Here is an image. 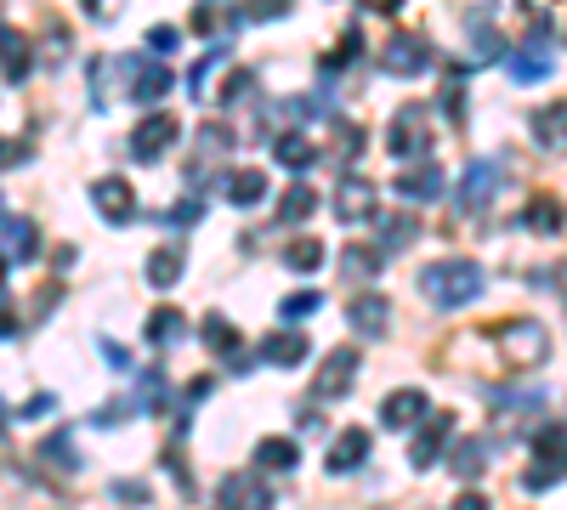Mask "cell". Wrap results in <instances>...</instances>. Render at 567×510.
<instances>
[{
    "mask_svg": "<svg viewBox=\"0 0 567 510\" xmlns=\"http://www.w3.org/2000/svg\"><path fill=\"white\" fill-rule=\"evenodd\" d=\"M421 290H426L431 306L454 313V306H472L482 295V267L472 262V255H449V262H431L421 272Z\"/></svg>",
    "mask_w": 567,
    "mask_h": 510,
    "instance_id": "6da1fadb",
    "label": "cell"
},
{
    "mask_svg": "<svg viewBox=\"0 0 567 510\" xmlns=\"http://www.w3.org/2000/svg\"><path fill=\"white\" fill-rule=\"evenodd\" d=\"M528 448H533V466L523 471V488H528V494H545L551 482L567 476V425H562V420H556V425H539Z\"/></svg>",
    "mask_w": 567,
    "mask_h": 510,
    "instance_id": "7a4b0ae2",
    "label": "cell"
},
{
    "mask_svg": "<svg viewBox=\"0 0 567 510\" xmlns=\"http://www.w3.org/2000/svg\"><path fill=\"white\" fill-rule=\"evenodd\" d=\"M114 74L126 80V97L142 102V109H154V102L170 91V68L154 58V51H131V58H119Z\"/></svg>",
    "mask_w": 567,
    "mask_h": 510,
    "instance_id": "3957f363",
    "label": "cell"
},
{
    "mask_svg": "<svg viewBox=\"0 0 567 510\" xmlns=\"http://www.w3.org/2000/svg\"><path fill=\"white\" fill-rule=\"evenodd\" d=\"M426 142H431V109L426 102H403L386 125V148L398 160H414V153H426Z\"/></svg>",
    "mask_w": 567,
    "mask_h": 510,
    "instance_id": "277c9868",
    "label": "cell"
},
{
    "mask_svg": "<svg viewBox=\"0 0 567 510\" xmlns=\"http://www.w3.org/2000/svg\"><path fill=\"white\" fill-rule=\"evenodd\" d=\"M500 346H505L511 364H523V369H533V364H545V357H551V335H545V323H539V318L500 323Z\"/></svg>",
    "mask_w": 567,
    "mask_h": 510,
    "instance_id": "5b68a950",
    "label": "cell"
},
{
    "mask_svg": "<svg viewBox=\"0 0 567 510\" xmlns=\"http://www.w3.org/2000/svg\"><path fill=\"white\" fill-rule=\"evenodd\" d=\"M381 68L391 74V80H414V74L431 68V46L421 35H391L381 46Z\"/></svg>",
    "mask_w": 567,
    "mask_h": 510,
    "instance_id": "8992f818",
    "label": "cell"
},
{
    "mask_svg": "<svg viewBox=\"0 0 567 510\" xmlns=\"http://www.w3.org/2000/svg\"><path fill=\"white\" fill-rule=\"evenodd\" d=\"M216 505L221 510H273V488L256 471H228L216 488Z\"/></svg>",
    "mask_w": 567,
    "mask_h": 510,
    "instance_id": "52a82bcc",
    "label": "cell"
},
{
    "mask_svg": "<svg viewBox=\"0 0 567 510\" xmlns=\"http://www.w3.org/2000/svg\"><path fill=\"white\" fill-rule=\"evenodd\" d=\"M352 380H358V346H335L324 357V369L312 374V397H347L352 392Z\"/></svg>",
    "mask_w": 567,
    "mask_h": 510,
    "instance_id": "ba28073f",
    "label": "cell"
},
{
    "mask_svg": "<svg viewBox=\"0 0 567 510\" xmlns=\"http://www.w3.org/2000/svg\"><path fill=\"white\" fill-rule=\"evenodd\" d=\"M170 142H177V114H147L137 131H131V160H142V165H154L159 153H170Z\"/></svg>",
    "mask_w": 567,
    "mask_h": 510,
    "instance_id": "9c48e42d",
    "label": "cell"
},
{
    "mask_svg": "<svg viewBox=\"0 0 567 510\" xmlns=\"http://www.w3.org/2000/svg\"><path fill=\"white\" fill-rule=\"evenodd\" d=\"M449 437H454V415H431L421 431H414V443H409V466L414 471H431L442 459V448H449Z\"/></svg>",
    "mask_w": 567,
    "mask_h": 510,
    "instance_id": "30bf717a",
    "label": "cell"
},
{
    "mask_svg": "<svg viewBox=\"0 0 567 510\" xmlns=\"http://www.w3.org/2000/svg\"><path fill=\"white\" fill-rule=\"evenodd\" d=\"M91 204H96V216L114 221V227H126L137 216V193H131L126 176H103V182L91 188Z\"/></svg>",
    "mask_w": 567,
    "mask_h": 510,
    "instance_id": "8fae6325",
    "label": "cell"
},
{
    "mask_svg": "<svg viewBox=\"0 0 567 510\" xmlns=\"http://www.w3.org/2000/svg\"><path fill=\"white\" fill-rule=\"evenodd\" d=\"M494 176H500V160H472V165H465L460 193H454L460 211H482V204L494 199Z\"/></svg>",
    "mask_w": 567,
    "mask_h": 510,
    "instance_id": "7c38bea8",
    "label": "cell"
},
{
    "mask_svg": "<svg viewBox=\"0 0 567 510\" xmlns=\"http://www.w3.org/2000/svg\"><path fill=\"white\" fill-rule=\"evenodd\" d=\"M391 188H398L409 204H426V199H442V188H449V176H442V165H437V160H421V165H409V170H403Z\"/></svg>",
    "mask_w": 567,
    "mask_h": 510,
    "instance_id": "4fadbf2b",
    "label": "cell"
},
{
    "mask_svg": "<svg viewBox=\"0 0 567 510\" xmlns=\"http://www.w3.org/2000/svg\"><path fill=\"white\" fill-rule=\"evenodd\" d=\"M421 415H431V403H426V392H414V386L381 397V425H386V431H409Z\"/></svg>",
    "mask_w": 567,
    "mask_h": 510,
    "instance_id": "5bb4252c",
    "label": "cell"
},
{
    "mask_svg": "<svg viewBox=\"0 0 567 510\" xmlns=\"http://www.w3.org/2000/svg\"><path fill=\"white\" fill-rule=\"evenodd\" d=\"M307 335H301V329H279V335H267L261 346H256V357H261V364H279V369H301L307 364Z\"/></svg>",
    "mask_w": 567,
    "mask_h": 510,
    "instance_id": "9a60e30c",
    "label": "cell"
},
{
    "mask_svg": "<svg viewBox=\"0 0 567 510\" xmlns=\"http://www.w3.org/2000/svg\"><path fill=\"white\" fill-rule=\"evenodd\" d=\"M363 459H369V431H363V425H347V431L330 443V476H352Z\"/></svg>",
    "mask_w": 567,
    "mask_h": 510,
    "instance_id": "2e32d148",
    "label": "cell"
},
{
    "mask_svg": "<svg viewBox=\"0 0 567 510\" xmlns=\"http://www.w3.org/2000/svg\"><path fill=\"white\" fill-rule=\"evenodd\" d=\"M335 216L347 221V227L352 221H369V216H375V188H369L363 176H347V182L335 188Z\"/></svg>",
    "mask_w": 567,
    "mask_h": 510,
    "instance_id": "e0dca14e",
    "label": "cell"
},
{
    "mask_svg": "<svg viewBox=\"0 0 567 510\" xmlns=\"http://www.w3.org/2000/svg\"><path fill=\"white\" fill-rule=\"evenodd\" d=\"M347 323L358 329L363 341L386 335V323H391V301H386V295H358V301L347 306Z\"/></svg>",
    "mask_w": 567,
    "mask_h": 510,
    "instance_id": "ac0fdd59",
    "label": "cell"
},
{
    "mask_svg": "<svg viewBox=\"0 0 567 510\" xmlns=\"http://www.w3.org/2000/svg\"><path fill=\"white\" fill-rule=\"evenodd\" d=\"M35 255H40L35 221L17 216V211H7V267H23V262H35Z\"/></svg>",
    "mask_w": 567,
    "mask_h": 510,
    "instance_id": "d6986e66",
    "label": "cell"
},
{
    "mask_svg": "<svg viewBox=\"0 0 567 510\" xmlns=\"http://www.w3.org/2000/svg\"><path fill=\"white\" fill-rule=\"evenodd\" d=\"M528 131L539 148H567V102H551V109H533Z\"/></svg>",
    "mask_w": 567,
    "mask_h": 510,
    "instance_id": "ffe728a7",
    "label": "cell"
},
{
    "mask_svg": "<svg viewBox=\"0 0 567 510\" xmlns=\"http://www.w3.org/2000/svg\"><path fill=\"white\" fill-rule=\"evenodd\" d=\"M182 267H188L182 244H159L154 255H147V284H154V290H170V284H182Z\"/></svg>",
    "mask_w": 567,
    "mask_h": 510,
    "instance_id": "44dd1931",
    "label": "cell"
},
{
    "mask_svg": "<svg viewBox=\"0 0 567 510\" xmlns=\"http://www.w3.org/2000/svg\"><path fill=\"white\" fill-rule=\"evenodd\" d=\"M505 68H511V80H516V86H539V80H551V68H556V63H551L539 46H523L516 58H505Z\"/></svg>",
    "mask_w": 567,
    "mask_h": 510,
    "instance_id": "7402d4cb",
    "label": "cell"
},
{
    "mask_svg": "<svg viewBox=\"0 0 567 510\" xmlns=\"http://www.w3.org/2000/svg\"><path fill=\"white\" fill-rule=\"evenodd\" d=\"M221 193H228V204H239V211H250V204L267 199V176H261V170H228Z\"/></svg>",
    "mask_w": 567,
    "mask_h": 510,
    "instance_id": "603a6c76",
    "label": "cell"
},
{
    "mask_svg": "<svg viewBox=\"0 0 567 510\" xmlns=\"http://www.w3.org/2000/svg\"><path fill=\"white\" fill-rule=\"evenodd\" d=\"M414 239H421V221H414L409 211H398V216H381V250H386V255L409 250Z\"/></svg>",
    "mask_w": 567,
    "mask_h": 510,
    "instance_id": "cb8c5ba5",
    "label": "cell"
},
{
    "mask_svg": "<svg viewBox=\"0 0 567 510\" xmlns=\"http://www.w3.org/2000/svg\"><path fill=\"white\" fill-rule=\"evenodd\" d=\"M295 459H301V443L295 437H261L256 443V466H267V471H295Z\"/></svg>",
    "mask_w": 567,
    "mask_h": 510,
    "instance_id": "d4e9b609",
    "label": "cell"
},
{
    "mask_svg": "<svg viewBox=\"0 0 567 510\" xmlns=\"http://www.w3.org/2000/svg\"><path fill=\"white\" fill-rule=\"evenodd\" d=\"M273 160L289 170H307V165H318V148L301 131H284V137H273Z\"/></svg>",
    "mask_w": 567,
    "mask_h": 510,
    "instance_id": "484cf974",
    "label": "cell"
},
{
    "mask_svg": "<svg viewBox=\"0 0 567 510\" xmlns=\"http://www.w3.org/2000/svg\"><path fill=\"white\" fill-rule=\"evenodd\" d=\"M40 459H46V466H52V471H80V448H74V437H68V431H52V437H46L40 443Z\"/></svg>",
    "mask_w": 567,
    "mask_h": 510,
    "instance_id": "4316f807",
    "label": "cell"
},
{
    "mask_svg": "<svg viewBox=\"0 0 567 510\" xmlns=\"http://www.w3.org/2000/svg\"><path fill=\"white\" fill-rule=\"evenodd\" d=\"M29 68H35V58H29V40H23L12 23H7V86H23L29 80Z\"/></svg>",
    "mask_w": 567,
    "mask_h": 510,
    "instance_id": "83f0119b",
    "label": "cell"
},
{
    "mask_svg": "<svg viewBox=\"0 0 567 510\" xmlns=\"http://www.w3.org/2000/svg\"><path fill=\"white\" fill-rule=\"evenodd\" d=\"M210 97L221 102V109H239V102H250V97H256V74H250V68H233L228 80H221V86L210 91Z\"/></svg>",
    "mask_w": 567,
    "mask_h": 510,
    "instance_id": "f1b7e54d",
    "label": "cell"
},
{
    "mask_svg": "<svg viewBox=\"0 0 567 510\" xmlns=\"http://www.w3.org/2000/svg\"><path fill=\"white\" fill-rule=\"evenodd\" d=\"M449 466H454V476H465V482H472V476H482V471H488V443L465 437V443L454 448V459H449Z\"/></svg>",
    "mask_w": 567,
    "mask_h": 510,
    "instance_id": "f546056e",
    "label": "cell"
},
{
    "mask_svg": "<svg viewBox=\"0 0 567 510\" xmlns=\"http://www.w3.org/2000/svg\"><path fill=\"white\" fill-rule=\"evenodd\" d=\"M228 51H233L228 40H216V46L205 51V58H199V63H193V68H188V86H193V91H199V102H205V86H210V74H216L221 63H228Z\"/></svg>",
    "mask_w": 567,
    "mask_h": 510,
    "instance_id": "4dcf8cb0",
    "label": "cell"
},
{
    "mask_svg": "<svg viewBox=\"0 0 567 510\" xmlns=\"http://www.w3.org/2000/svg\"><path fill=\"white\" fill-rule=\"evenodd\" d=\"M147 341H154V346H177L182 341V313H177V306H159V313L147 318Z\"/></svg>",
    "mask_w": 567,
    "mask_h": 510,
    "instance_id": "1f68e13d",
    "label": "cell"
},
{
    "mask_svg": "<svg viewBox=\"0 0 567 510\" xmlns=\"http://www.w3.org/2000/svg\"><path fill=\"white\" fill-rule=\"evenodd\" d=\"M340 272H347V278H375L381 272V250L347 244V250H340Z\"/></svg>",
    "mask_w": 567,
    "mask_h": 510,
    "instance_id": "d6a6232c",
    "label": "cell"
},
{
    "mask_svg": "<svg viewBox=\"0 0 567 510\" xmlns=\"http://www.w3.org/2000/svg\"><path fill=\"white\" fill-rule=\"evenodd\" d=\"M318 211V193L312 188H301V182H295L284 199H279V221H307Z\"/></svg>",
    "mask_w": 567,
    "mask_h": 510,
    "instance_id": "836d02e7",
    "label": "cell"
},
{
    "mask_svg": "<svg viewBox=\"0 0 567 510\" xmlns=\"http://www.w3.org/2000/svg\"><path fill=\"white\" fill-rule=\"evenodd\" d=\"M199 341H205L210 352H239V329H233L228 318H221V313H210V318H205V329H199Z\"/></svg>",
    "mask_w": 567,
    "mask_h": 510,
    "instance_id": "e575fe53",
    "label": "cell"
},
{
    "mask_svg": "<svg viewBox=\"0 0 567 510\" xmlns=\"http://www.w3.org/2000/svg\"><path fill=\"white\" fill-rule=\"evenodd\" d=\"M516 227H539V233H556L562 227V211H556V199H533L523 216H516Z\"/></svg>",
    "mask_w": 567,
    "mask_h": 510,
    "instance_id": "d590c367",
    "label": "cell"
},
{
    "mask_svg": "<svg viewBox=\"0 0 567 510\" xmlns=\"http://www.w3.org/2000/svg\"><path fill=\"white\" fill-rule=\"evenodd\" d=\"M318 262H324V244H318V239H295L284 250V267L289 272H318Z\"/></svg>",
    "mask_w": 567,
    "mask_h": 510,
    "instance_id": "8d00e7d4",
    "label": "cell"
},
{
    "mask_svg": "<svg viewBox=\"0 0 567 510\" xmlns=\"http://www.w3.org/2000/svg\"><path fill=\"white\" fill-rule=\"evenodd\" d=\"M472 46H477V51H472L477 63H494L500 51H505V46H500V35H494V23H488V17H472Z\"/></svg>",
    "mask_w": 567,
    "mask_h": 510,
    "instance_id": "74e56055",
    "label": "cell"
},
{
    "mask_svg": "<svg viewBox=\"0 0 567 510\" xmlns=\"http://www.w3.org/2000/svg\"><path fill=\"white\" fill-rule=\"evenodd\" d=\"M318 306H324V301H318L312 290H301V295H284V301H279V318H289V323H295V318H312Z\"/></svg>",
    "mask_w": 567,
    "mask_h": 510,
    "instance_id": "f35d334b",
    "label": "cell"
},
{
    "mask_svg": "<svg viewBox=\"0 0 567 510\" xmlns=\"http://www.w3.org/2000/svg\"><path fill=\"white\" fill-rule=\"evenodd\" d=\"M177 40H182L177 23H154V29H147V51H154L159 63H165V51H177Z\"/></svg>",
    "mask_w": 567,
    "mask_h": 510,
    "instance_id": "ab89813d",
    "label": "cell"
},
{
    "mask_svg": "<svg viewBox=\"0 0 567 510\" xmlns=\"http://www.w3.org/2000/svg\"><path fill=\"white\" fill-rule=\"evenodd\" d=\"M199 142H205V153H228L233 148V131L221 119H210V125H199Z\"/></svg>",
    "mask_w": 567,
    "mask_h": 510,
    "instance_id": "60d3db41",
    "label": "cell"
},
{
    "mask_svg": "<svg viewBox=\"0 0 567 510\" xmlns=\"http://www.w3.org/2000/svg\"><path fill=\"white\" fill-rule=\"evenodd\" d=\"M165 392H170V386H165V374H159V369H147V374H142V408H159Z\"/></svg>",
    "mask_w": 567,
    "mask_h": 510,
    "instance_id": "b9f144b4",
    "label": "cell"
},
{
    "mask_svg": "<svg viewBox=\"0 0 567 510\" xmlns=\"http://www.w3.org/2000/svg\"><path fill=\"white\" fill-rule=\"evenodd\" d=\"M52 408H57V397H46V392H40V397H29V403H23L17 415H23V420H46Z\"/></svg>",
    "mask_w": 567,
    "mask_h": 510,
    "instance_id": "7bdbcfd3",
    "label": "cell"
},
{
    "mask_svg": "<svg viewBox=\"0 0 567 510\" xmlns=\"http://www.w3.org/2000/svg\"><path fill=\"white\" fill-rule=\"evenodd\" d=\"M108 494H114V499H131V505H142V499H147V482H114Z\"/></svg>",
    "mask_w": 567,
    "mask_h": 510,
    "instance_id": "ee69618b",
    "label": "cell"
},
{
    "mask_svg": "<svg viewBox=\"0 0 567 510\" xmlns=\"http://www.w3.org/2000/svg\"><path fill=\"white\" fill-rule=\"evenodd\" d=\"M199 216H205V204H199V199H188V204H177V211H170V221H177V227L199 221Z\"/></svg>",
    "mask_w": 567,
    "mask_h": 510,
    "instance_id": "f6af8a7d",
    "label": "cell"
},
{
    "mask_svg": "<svg viewBox=\"0 0 567 510\" xmlns=\"http://www.w3.org/2000/svg\"><path fill=\"white\" fill-rule=\"evenodd\" d=\"M103 357H108V364H114L119 374H126V369H131V352H126V346H119V341H103Z\"/></svg>",
    "mask_w": 567,
    "mask_h": 510,
    "instance_id": "bcb514c9",
    "label": "cell"
},
{
    "mask_svg": "<svg viewBox=\"0 0 567 510\" xmlns=\"http://www.w3.org/2000/svg\"><path fill=\"white\" fill-rule=\"evenodd\" d=\"M91 420H96V425H114V420H126V403H103V408H96Z\"/></svg>",
    "mask_w": 567,
    "mask_h": 510,
    "instance_id": "7dc6e473",
    "label": "cell"
},
{
    "mask_svg": "<svg viewBox=\"0 0 567 510\" xmlns=\"http://www.w3.org/2000/svg\"><path fill=\"white\" fill-rule=\"evenodd\" d=\"M454 510H488V499H482V494H460Z\"/></svg>",
    "mask_w": 567,
    "mask_h": 510,
    "instance_id": "c3c4849f",
    "label": "cell"
}]
</instances>
